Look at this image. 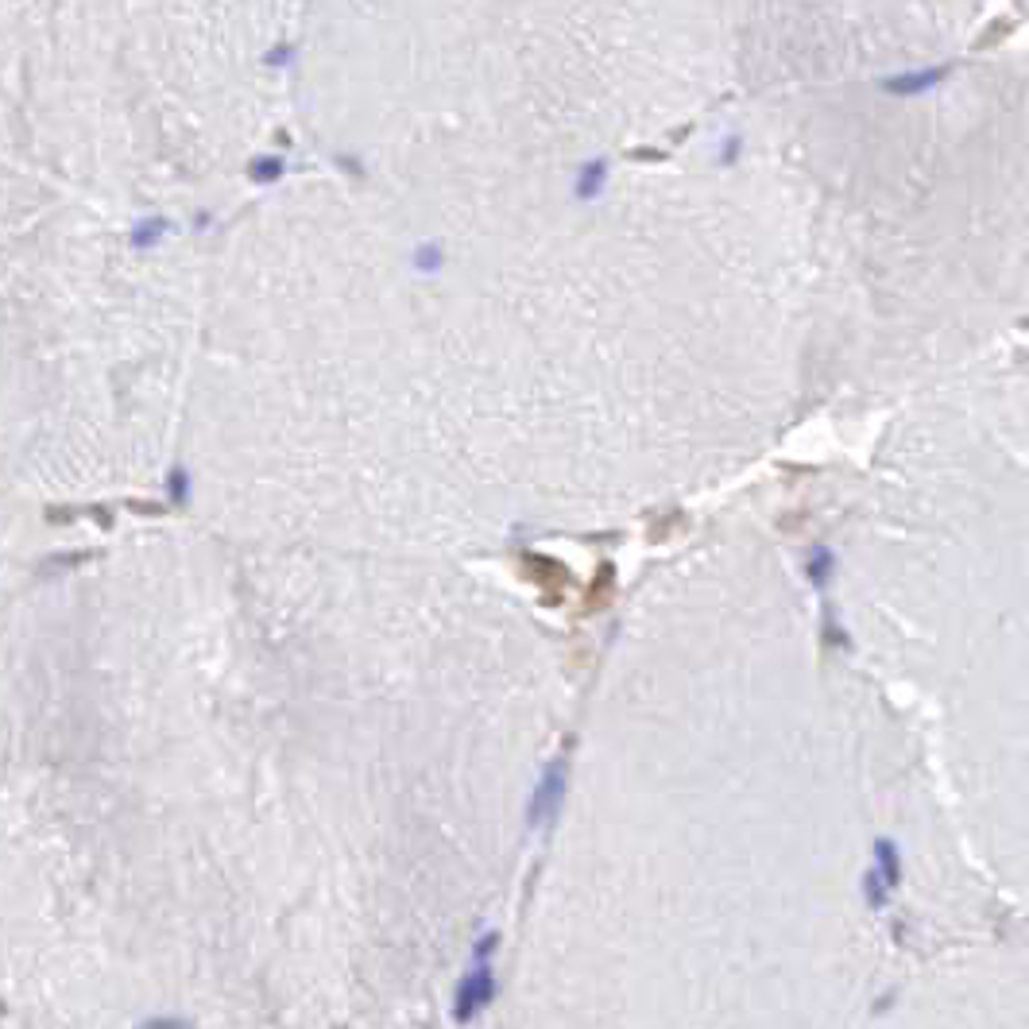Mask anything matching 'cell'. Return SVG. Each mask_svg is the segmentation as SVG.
<instances>
[{"label": "cell", "mask_w": 1029, "mask_h": 1029, "mask_svg": "<svg viewBox=\"0 0 1029 1029\" xmlns=\"http://www.w3.org/2000/svg\"><path fill=\"white\" fill-rule=\"evenodd\" d=\"M488 948H492V941H484L476 948L472 971L457 987V1002H453V1018L457 1022H472L488 1002L496 999V975H492V964H488Z\"/></svg>", "instance_id": "1"}]
</instances>
